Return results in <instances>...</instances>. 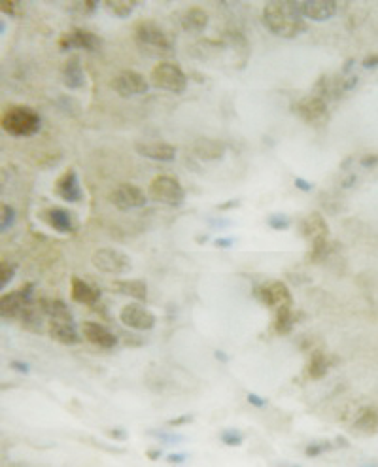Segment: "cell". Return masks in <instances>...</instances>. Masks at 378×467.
<instances>
[{
	"label": "cell",
	"instance_id": "22",
	"mask_svg": "<svg viewBox=\"0 0 378 467\" xmlns=\"http://www.w3.org/2000/svg\"><path fill=\"white\" fill-rule=\"evenodd\" d=\"M180 25L183 27V31L188 32H201L207 29L208 25V13L199 6L188 8L185 12L180 15Z\"/></svg>",
	"mask_w": 378,
	"mask_h": 467
},
{
	"label": "cell",
	"instance_id": "10",
	"mask_svg": "<svg viewBox=\"0 0 378 467\" xmlns=\"http://www.w3.org/2000/svg\"><path fill=\"white\" fill-rule=\"evenodd\" d=\"M110 203L119 210L142 209L148 203L146 193L133 184L117 185L116 190L110 193Z\"/></svg>",
	"mask_w": 378,
	"mask_h": 467
},
{
	"label": "cell",
	"instance_id": "30",
	"mask_svg": "<svg viewBox=\"0 0 378 467\" xmlns=\"http://www.w3.org/2000/svg\"><path fill=\"white\" fill-rule=\"evenodd\" d=\"M104 6H106V10H110L116 18H129L136 8V2L134 0H106Z\"/></svg>",
	"mask_w": 378,
	"mask_h": 467
},
{
	"label": "cell",
	"instance_id": "35",
	"mask_svg": "<svg viewBox=\"0 0 378 467\" xmlns=\"http://www.w3.org/2000/svg\"><path fill=\"white\" fill-rule=\"evenodd\" d=\"M268 223H271V228L273 229H287L289 228V220H287L286 216L282 214H275L268 218Z\"/></svg>",
	"mask_w": 378,
	"mask_h": 467
},
{
	"label": "cell",
	"instance_id": "12",
	"mask_svg": "<svg viewBox=\"0 0 378 467\" xmlns=\"http://www.w3.org/2000/svg\"><path fill=\"white\" fill-rule=\"evenodd\" d=\"M119 320H122V324H125L131 329H136V331H148L155 326V316L138 303L125 305L119 313Z\"/></svg>",
	"mask_w": 378,
	"mask_h": 467
},
{
	"label": "cell",
	"instance_id": "3",
	"mask_svg": "<svg viewBox=\"0 0 378 467\" xmlns=\"http://www.w3.org/2000/svg\"><path fill=\"white\" fill-rule=\"evenodd\" d=\"M150 81L153 87L163 89V91L180 95L188 89V76L182 68L171 61H161L152 68Z\"/></svg>",
	"mask_w": 378,
	"mask_h": 467
},
{
	"label": "cell",
	"instance_id": "15",
	"mask_svg": "<svg viewBox=\"0 0 378 467\" xmlns=\"http://www.w3.org/2000/svg\"><path fill=\"white\" fill-rule=\"evenodd\" d=\"M82 333L91 344H97L100 348H114L117 344V337L114 333L97 322H84L82 324Z\"/></svg>",
	"mask_w": 378,
	"mask_h": 467
},
{
	"label": "cell",
	"instance_id": "27",
	"mask_svg": "<svg viewBox=\"0 0 378 467\" xmlns=\"http://www.w3.org/2000/svg\"><path fill=\"white\" fill-rule=\"evenodd\" d=\"M354 428L363 433H374L378 430V411L372 407H365L358 412L354 420Z\"/></svg>",
	"mask_w": 378,
	"mask_h": 467
},
{
	"label": "cell",
	"instance_id": "14",
	"mask_svg": "<svg viewBox=\"0 0 378 467\" xmlns=\"http://www.w3.org/2000/svg\"><path fill=\"white\" fill-rule=\"evenodd\" d=\"M295 112H297L299 117H303L305 121L316 123L320 121V119H323L325 114H327V103H325V98L320 97V95H311V97H305L295 105Z\"/></svg>",
	"mask_w": 378,
	"mask_h": 467
},
{
	"label": "cell",
	"instance_id": "38",
	"mask_svg": "<svg viewBox=\"0 0 378 467\" xmlns=\"http://www.w3.org/2000/svg\"><path fill=\"white\" fill-rule=\"evenodd\" d=\"M363 67H365V68H374V67H378V55L367 57L365 61H363Z\"/></svg>",
	"mask_w": 378,
	"mask_h": 467
},
{
	"label": "cell",
	"instance_id": "47",
	"mask_svg": "<svg viewBox=\"0 0 378 467\" xmlns=\"http://www.w3.org/2000/svg\"><path fill=\"white\" fill-rule=\"evenodd\" d=\"M238 201H233V203H227V204H221L220 209H231V206H237Z\"/></svg>",
	"mask_w": 378,
	"mask_h": 467
},
{
	"label": "cell",
	"instance_id": "34",
	"mask_svg": "<svg viewBox=\"0 0 378 467\" xmlns=\"http://www.w3.org/2000/svg\"><path fill=\"white\" fill-rule=\"evenodd\" d=\"M0 277H2V286H8V284L12 282V278L15 277V265L2 261L0 263Z\"/></svg>",
	"mask_w": 378,
	"mask_h": 467
},
{
	"label": "cell",
	"instance_id": "6",
	"mask_svg": "<svg viewBox=\"0 0 378 467\" xmlns=\"http://www.w3.org/2000/svg\"><path fill=\"white\" fill-rule=\"evenodd\" d=\"M93 265L104 275H123L131 270V259L127 254L116 248H100L93 254Z\"/></svg>",
	"mask_w": 378,
	"mask_h": 467
},
{
	"label": "cell",
	"instance_id": "17",
	"mask_svg": "<svg viewBox=\"0 0 378 467\" xmlns=\"http://www.w3.org/2000/svg\"><path fill=\"white\" fill-rule=\"evenodd\" d=\"M56 193L67 203H78L82 201V188L78 184V174L68 169L63 176H59L56 184Z\"/></svg>",
	"mask_w": 378,
	"mask_h": 467
},
{
	"label": "cell",
	"instance_id": "42",
	"mask_svg": "<svg viewBox=\"0 0 378 467\" xmlns=\"http://www.w3.org/2000/svg\"><path fill=\"white\" fill-rule=\"evenodd\" d=\"M295 185H297V188H299V190H305V191L312 190V185H311V184H306V182H305V180H303V178H297V180H295Z\"/></svg>",
	"mask_w": 378,
	"mask_h": 467
},
{
	"label": "cell",
	"instance_id": "26",
	"mask_svg": "<svg viewBox=\"0 0 378 467\" xmlns=\"http://www.w3.org/2000/svg\"><path fill=\"white\" fill-rule=\"evenodd\" d=\"M112 288L117 294L129 295L136 301H146L148 297V286L142 280H117V282L112 284Z\"/></svg>",
	"mask_w": 378,
	"mask_h": 467
},
{
	"label": "cell",
	"instance_id": "25",
	"mask_svg": "<svg viewBox=\"0 0 378 467\" xmlns=\"http://www.w3.org/2000/svg\"><path fill=\"white\" fill-rule=\"evenodd\" d=\"M38 307L44 313V316H48L49 320H61V318H72V313L65 301L61 299H53V297H44L38 301Z\"/></svg>",
	"mask_w": 378,
	"mask_h": 467
},
{
	"label": "cell",
	"instance_id": "5",
	"mask_svg": "<svg viewBox=\"0 0 378 467\" xmlns=\"http://www.w3.org/2000/svg\"><path fill=\"white\" fill-rule=\"evenodd\" d=\"M134 38L142 48L152 51H172V38L167 34L157 23L153 21H141L134 27Z\"/></svg>",
	"mask_w": 378,
	"mask_h": 467
},
{
	"label": "cell",
	"instance_id": "33",
	"mask_svg": "<svg viewBox=\"0 0 378 467\" xmlns=\"http://www.w3.org/2000/svg\"><path fill=\"white\" fill-rule=\"evenodd\" d=\"M13 221H15V210H13L10 204H2V221H0V229L6 231Z\"/></svg>",
	"mask_w": 378,
	"mask_h": 467
},
{
	"label": "cell",
	"instance_id": "8",
	"mask_svg": "<svg viewBox=\"0 0 378 467\" xmlns=\"http://www.w3.org/2000/svg\"><path fill=\"white\" fill-rule=\"evenodd\" d=\"M256 297L263 305H267L271 308H282V307H292L293 295L289 291L286 284L280 280H273V282H265L256 288Z\"/></svg>",
	"mask_w": 378,
	"mask_h": 467
},
{
	"label": "cell",
	"instance_id": "11",
	"mask_svg": "<svg viewBox=\"0 0 378 467\" xmlns=\"http://www.w3.org/2000/svg\"><path fill=\"white\" fill-rule=\"evenodd\" d=\"M103 46V38L97 37L95 32L86 31V29H72L67 34L59 38V48L63 51L67 49H86V51H97Z\"/></svg>",
	"mask_w": 378,
	"mask_h": 467
},
{
	"label": "cell",
	"instance_id": "24",
	"mask_svg": "<svg viewBox=\"0 0 378 467\" xmlns=\"http://www.w3.org/2000/svg\"><path fill=\"white\" fill-rule=\"evenodd\" d=\"M193 154L204 161H218L226 155V144L212 138H201L193 146Z\"/></svg>",
	"mask_w": 378,
	"mask_h": 467
},
{
	"label": "cell",
	"instance_id": "40",
	"mask_svg": "<svg viewBox=\"0 0 378 467\" xmlns=\"http://www.w3.org/2000/svg\"><path fill=\"white\" fill-rule=\"evenodd\" d=\"M361 163H363V166L377 165V163H378V155H367V157H363V159H361Z\"/></svg>",
	"mask_w": 378,
	"mask_h": 467
},
{
	"label": "cell",
	"instance_id": "41",
	"mask_svg": "<svg viewBox=\"0 0 378 467\" xmlns=\"http://www.w3.org/2000/svg\"><path fill=\"white\" fill-rule=\"evenodd\" d=\"M322 450H323L322 445H311V447L306 449V454H308V456H318V454H320V452H322Z\"/></svg>",
	"mask_w": 378,
	"mask_h": 467
},
{
	"label": "cell",
	"instance_id": "16",
	"mask_svg": "<svg viewBox=\"0 0 378 467\" xmlns=\"http://www.w3.org/2000/svg\"><path fill=\"white\" fill-rule=\"evenodd\" d=\"M136 154H141L142 157H148V159L153 161H174L176 157V147L172 144H167V142H138L136 146Z\"/></svg>",
	"mask_w": 378,
	"mask_h": 467
},
{
	"label": "cell",
	"instance_id": "45",
	"mask_svg": "<svg viewBox=\"0 0 378 467\" xmlns=\"http://www.w3.org/2000/svg\"><path fill=\"white\" fill-rule=\"evenodd\" d=\"M12 367L18 369V371H23V373H27V371H29V367H27V365H23V363H21V362H13Z\"/></svg>",
	"mask_w": 378,
	"mask_h": 467
},
{
	"label": "cell",
	"instance_id": "36",
	"mask_svg": "<svg viewBox=\"0 0 378 467\" xmlns=\"http://www.w3.org/2000/svg\"><path fill=\"white\" fill-rule=\"evenodd\" d=\"M2 12L8 15H21V4L13 2V0H6V2H2Z\"/></svg>",
	"mask_w": 378,
	"mask_h": 467
},
{
	"label": "cell",
	"instance_id": "20",
	"mask_svg": "<svg viewBox=\"0 0 378 467\" xmlns=\"http://www.w3.org/2000/svg\"><path fill=\"white\" fill-rule=\"evenodd\" d=\"M70 295H72V299L79 305H86V307H91L95 303L100 299V289L95 286V284H89L86 280H82V278L74 277L70 280Z\"/></svg>",
	"mask_w": 378,
	"mask_h": 467
},
{
	"label": "cell",
	"instance_id": "23",
	"mask_svg": "<svg viewBox=\"0 0 378 467\" xmlns=\"http://www.w3.org/2000/svg\"><path fill=\"white\" fill-rule=\"evenodd\" d=\"M42 220L48 221L49 225L56 231H59V233H72L74 229H76L74 228L72 216L68 214V210L57 209V206L46 210L42 214Z\"/></svg>",
	"mask_w": 378,
	"mask_h": 467
},
{
	"label": "cell",
	"instance_id": "37",
	"mask_svg": "<svg viewBox=\"0 0 378 467\" xmlns=\"http://www.w3.org/2000/svg\"><path fill=\"white\" fill-rule=\"evenodd\" d=\"M95 8H97V2H95V0H86V2H79V4H76L74 10H78V12H82L84 15H89V13L95 12Z\"/></svg>",
	"mask_w": 378,
	"mask_h": 467
},
{
	"label": "cell",
	"instance_id": "18",
	"mask_svg": "<svg viewBox=\"0 0 378 467\" xmlns=\"http://www.w3.org/2000/svg\"><path fill=\"white\" fill-rule=\"evenodd\" d=\"M49 335L63 344H76L79 343L78 329L74 326L72 318H61V320H49Z\"/></svg>",
	"mask_w": 378,
	"mask_h": 467
},
{
	"label": "cell",
	"instance_id": "2",
	"mask_svg": "<svg viewBox=\"0 0 378 467\" xmlns=\"http://www.w3.org/2000/svg\"><path fill=\"white\" fill-rule=\"evenodd\" d=\"M40 125H42L40 116L27 106H12L2 116V129L6 131L8 135L18 136V138L37 135Z\"/></svg>",
	"mask_w": 378,
	"mask_h": 467
},
{
	"label": "cell",
	"instance_id": "9",
	"mask_svg": "<svg viewBox=\"0 0 378 467\" xmlns=\"http://www.w3.org/2000/svg\"><path fill=\"white\" fill-rule=\"evenodd\" d=\"M110 87L119 95V97H134V95H144L150 89V84L141 72L134 70H122L116 74V78L110 81Z\"/></svg>",
	"mask_w": 378,
	"mask_h": 467
},
{
	"label": "cell",
	"instance_id": "44",
	"mask_svg": "<svg viewBox=\"0 0 378 467\" xmlns=\"http://www.w3.org/2000/svg\"><path fill=\"white\" fill-rule=\"evenodd\" d=\"M233 240L231 239H220L216 240V246H220V248H226V246H231Z\"/></svg>",
	"mask_w": 378,
	"mask_h": 467
},
{
	"label": "cell",
	"instance_id": "43",
	"mask_svg": "<svg viewBox=\"0 0 378 467\" xmlns=\"http://www.w3.org/2000/svg\"><path fill=\"white\" fill-rule=\"evenodd\" d=\"M191 420V416H182V418H176V420H171V426H180V424H185V422H189Z\"/></svg>",
	"mask_w": 378,
	"mask_h": 467
},
{
	"label": "cell",
	"instance_id": "32",
	"mask_svg": "<svg viewBox=\"0 0 378 467\" xmlns=\"http://www.w3.org/2000/svg\"><path fill=\"white\" fill-rule=\"evenodd\" d=\"M221 441L226 442V445H231V447H238L245 441V435L237 430H227L221 433Z\"/></svg>",
	"mask_w": 378,
	"mask_h": 467
},
{
	"label": "cell",
	"instance_id": "1",
	"mask_svg": "<svg viewBox=\"0 0 378 467\" xmlns=\"http://www.w3.org/2000/svg\"><path fill=\"white\" fill-rule=\"evenodd\" d=\"M263 23L268 31L280 38H295L306 31V25L297 12L295 2L273 0L263 8Z\"/></svg>",
	"mask_w": 378,
	"mask_h": 467
},
{
	"label": "cell",
	"instance_id": "13",
	"mask_svg": "<svg viewBox=\"0 0 378 467\" xmlns=\"http://www.w3.org/2000/svg\"><path fill=\"white\" fill-rule=\"evenodd\" d=\"M295 6L301 18L312 19V21H327L337 12V4L333 0H303V2H295Z\"/></svg>",
	"mask_w": 378,
	"mask_h": 467
},
{
	"label": "cell",
	"instance_id": "46",
	"mask_svg": "<svg viewBox=\"0 0 378 467\" xmlns=\"http://www.w3.org/2000/svg\"><path fill=\"white\" fill-rule=\"evenodd\" d=\"M167 460H169V461H183L185 458H183V456H169Z\"/></svg>",
	"mask_w": 378,
	"mask_h": 467
},
{
	"label": "cell",
	"instance_id": "4",
	"mask_svg": "<svg viewBox=\"0 0 378 467\" xmlns=\"http://www.w3.org/2000/svg\"><path fill=\"white\" fill-rule=\"evenodd\" d=\"M150 197H152L153 201H157V203L178 206V204L183 203L185 191H183L182 184L174 176L159 174L150 184Z\"/></svg>",
	"mask_w": 378,
	"mask_h": 467
},
{
	"label": "cell",
	"instance_id": "21",
	"mask_svg": "<svg viewBox=\"0 0 378 467\" xmlns=\"http://www.w3.org/2000/svg\"><path fill=\"white\" fill-rule=\"evenodd\" d=\"M301 233L305 235L311 242H316V240H323L330 237V228H327V221L322 214L312 212L301 223Z\"/></svg>",
	"mask_w": 378,
	"mask_h": 467
},
{
	"label": "cell",
	"instance_id": "29",
	"mask_svg": "<svg viewBox=\"0 0 378 467\" xmlns=\"http://www.w3.org/2000/svg\"><path fill=\"white\" fill-rule=\"evenodd\" d=\"M293 324H295V316L292 313V307H282L276 310L275 329L280 335H286V333L292 331Z\"/></svg>",
	"mask_w": 378,
	"mask_h": 467
},
{
	"label": "cell",
	"instance_id": "28",
	"mask_svg": "<svg viewBox=\"0 0 378 467\" xmlns=\"http://www.w3.org/2000/svg\"><path fill=\"white\" fill-rule=\"evenodd\" d=\"M331 367V360L323 352H314L311 357V363H308V375L312 379H323L327 375V371Z\"/></svg>",
	"mask_w": 378,
	"mask_h": 467
},
{
	"label": "cell",
	"instance_id": "31",
	"mask_svg": "<svg viewBox=\"0 0 378 467\" xmlns=\"http://www.w3.org/2000/svg\"><path fill=\"white\" fill-rule=\"evenodd\" d=\"M330 240L323 239V240H316V242H312V250H311V259L316 263V261H322L330 256Z\"/></svg>",
	"mask_w": 378,
	"mask_h": 467
},
{
	"label": "cell",
	"instance_id": "19",
	"mask_svg": "<svg viewBox=\"0 0 378 467\" xmlns=\"http://www.w3.org/2000/svg\"><path fill=\"white\" fill-rule=\"evenodd\" d=\"M63 84L68 89H82L86 86V74H84V67H82V59L78 55L68 57L67 63L63 65L61 70Z\"/></svg>",
	"mask_w": 378,
	"mask_h": 467
},
{
	"label": "cell",
	"instance_id": "7",
	"mask_svg": "<svg viewBox=\"0 0 378 467\" xmlns=\"http://www.w3.org/2000/svg\"><path fill=\"white\" fill-rule=\"evenodd\" d=\"M32 305V284H25L18 291H10L0 297V313L8 320L21 318Z\"/></svg>",
	"mask_w": 378,
	"mask_h": 467
},
{
	"label": "cell",
	"instance_id": "39",
	"mask_svg": "<svg viewBox=\"0 0 378 467\" xmlns=\"http://www.w3.org/2000/svg\"><path fill=\"white\" fill-rule=\"evenodd\" d=\"M248 401H250L252 405H256V407H265V403H267V401L261 400V397H257V395H254V393L248 395Z\"/></svg>",
	"mask_w": 378,
	"mask_h": 467
}]
</instances>
